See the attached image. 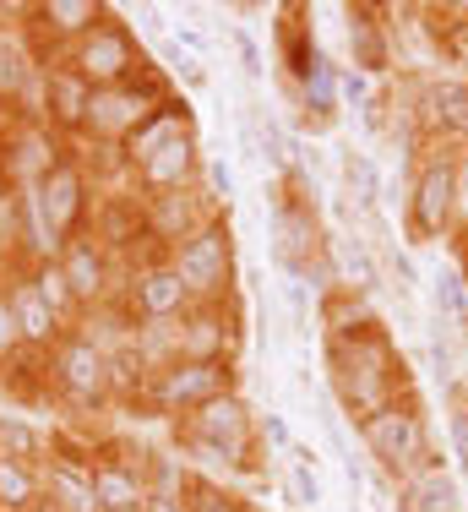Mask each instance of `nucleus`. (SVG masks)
Instances as JSON below:
<instances>
[{
	"mask_svg": "<svg viewBox=\"0 0 468 512\" xmlns=\"http://www.w3.org/2000/svg\"><path fill=\"white\" fill-rule=\"evenodd\" d=\"M338 267H343V278H349L354 289H376L381 284V267H376V256L365 251V240H343L338 246Z\"/></svg>",
	"mask_w": 468,
	"mask_h": 512,
	"instance_id": "nucleus-29",
	"label": "nucleus"
},
{
	"mask_svg": "<svg viewBox=\"0 0 468 512\" xmlns=\"http://www.w3.org/2000/svg\"><path fill=\"white\" fill-rule=\"evenodd\" d=\"M202 197L213 207L234 197V169L224 164V158H207V164H202Z\"/></svg>",
	"mask_w": 468,
	"mask_h": 512,
	"instance_id": "nucleus-35",
	"label": "nucleus"
},
{
	"mask_svg": "<svg viewBox=\"0 0 468 512\" xmlns=\"http://www.w3.org/2000/svg\"><path fill=\"white\" fill-rule=\"evenodd\" d=\"M158 104H164L158 77L126 82V88H98L88 99V115H82V137H93L98 148H126L147 120H153Z\"/></svg>",
	"mask_w": 468,
	"mask_h": 512,
	"instance_id": "nucleus-7",
	"label": "nucleus"
},
{
	"mask_svg": "<svg viewBox=\"0 0 468 512\" xmlns=\"http://www.w3.org/2000/svg\"><path fill=\"white\" fill-rule=\"evenodd\" d=\"M256 442H262V431H256V414L240 393H224L180 420L186 453H202L207 463H224V469L240 474H256Z\"/></svg>",
	"mask_w": 468,
	"mask_h": 512,
	"instance_id": "nucleus-2",
	"label": "nucleus"
},
{
	"mask_svg": "<svg viewBox=\"0 0 468 512\" xmlns=\"http://www.w3.org/2000/svg\"><path fill=\"white\" fill-rule=\"evenodd\" d=\"M0 251H22V191L0 180Z\"/></svg>",
	"mask_w": 468,
	"mask_h": 512,
	"instance_id": "nucleus-31",
	"label": "nucleus"
},
{
	"mask_svg": "<svg viewBox=\"0 0 468 512\" xmlns=\"http://www.w3.org/2000/svg\"><path fill=\"white\" fill-rule=\"evenodd\" d=\"M186 512H245V507H240V496H234V491H224V485H213V480H196V474H191Z\"/></svg>",
	"mask_w": 468,
	"mask_h": 512,
	"instance_id": "nucleus-30",
	"label": "nucleus"
},
{
	"mask_svg": "<svg viewBox=\"0 0 468 512\" xmlns=\"http://www.w3.org/2000/svg\"><path fill=\"white\" fill-rule=\"evenodd\" d=\"M142 213H147V235L175 251L213 218V202L202 197V186H186V191H164V197H142Z\"/></svg>",
	"mask_w": 468,
	"mask_h": 512,
	"instance_id": "nucleus-16",
	"label": "nucleus"
},
{
	"mask_svg": "<svg viewBox=\"0 0 468 512\" xmlns=\"http://www.w3.org/2000/svg\"><path fill=\"white\" fill-rule=\"evenodd\" d=\"M175 344H180V360H229V349H234L229 311L218 300L213 306H191L175 327Z\"/></svg>",
	"mask_w": 468,
	"mask_h": 512,
	"instance_id": "nucleus-18",
	"label": "nucleus"
},
{
	"mask_svg": "<svg viewBox=\"0 0 468 512\" xmlns=\"http://www.w3.org/2000/svg\"><path fill=\"white\" fill-rule=\"evenodd\" d=\"M0 17H6V6H0Z\"/></svg>",
	"mask_w": 468,
	"mask_h": 512,
	"instance_id": "nucleus-45",
	"label": "nucleus"
},
{
	"mask_svg": "<svg viewBox=\"0 0 468 512\" xmlns=\"http://www.w3.org/2000/svg\"><path fill=\"white\" fill-rule=\"evenodd\" d=\"M142 512H186V496H153V491H147Z\"/></svg>",
	"mask_w": 468,
	"mask_h": 512,
	"instance_id": "nucleus-41",
	"label": "nucleus"
},
{
	"mask_svg": "<svg viewBox=\"0 0 468 512\" xmlns=\"http://www.w3.org/2000/svg\"><path fill=\"white\" fill-rule=\"evenodd\" d=\"M0 458H17L28 469H44V436L22 414H0Z\"/></svg>",
	"mask_w": 468,
	"mask_h": 512,
	"instance_id": "nucleus-26",
	"label": "nucleus"
},
{
	"mask_svg": "<svg viewBox=\"0 0 468 512\" xmlns=\"http://www.w3.org/2000/svg\"><path fill=\"white\" fill-rule=\"evenodd\" d=\"M164 60H169V71H175V77H186V82H202V66H196V55H186L180 44H169V50H164Z\"/></svg>",
	"mask_w": 468,
	"mask_h": 512,
	"instance_id": "nucleus-39",
	"label": "nucleus"
},
{
	"mask_svg": "<svg viewBox=\"0 0 468 512\" xmlns=\"http://www.w3.org/2000/svg\"><path fill=\"white\" fill-rule=\"evenodd\" d=\"M360 442L371 447V458L381 463L387 474H420L430 463V431H425V414L414 404L409 393L392 398V404H381L376 414H365L360 420Z\"/></svg>",
	"mask_w": 468,
	"mask_h": 512,
	"instance_id": "nucleus-4",
	"label": "nucleus"
},
{
	"mask_svg": "<svg viewBox=\"0 0 468 512\" xmlns=\"http://www.w3.org/2000/svg\"><path fill=\"white\" fill-rule=\"evenodd\" d=\"M452 442H458V458H463V469H468V409L452 414Z\"/></svg>",
	"mask_w": 468,
	"mask_h": 512,
	"instance_id": "nucleus-40",
	"label": "nucleus"
},
{
	"mask_svg": "<svg viewBox=\"0 0 468 512\" xmlns=\"http://www.w3.org/2000/svg\"><path fill=\"white\" fill-rule=\"evenodd\" d=\"M458 17H468V0H463V6H458Z\"/></svg>",
	"mask_w": 468,
	"mask_h": 512,
	"instance_id": "nucleus-44",
	"label": "nucleus"
},
{
	"mask_svg": "<svg viewBox=\"0 0 468 512\" xmlns=\"http://www.w3.org/2000/svg\"><path fill=\"white\" fill-rule=\"evenodd\" d=\"M22 17H28L22 33L49 39V50L66 55L71 44H82L109 17V6H98V0H33V6H22Z\"/></svg>",
	"mask_w": 468,
	"mask_h": 512,
	"instance_id": "nucleus-13",
	"label": "nucleus"
},
{
	"mask_svg": "<svg viewBox=\"0 0 468 512\" xmlns=\"http://www.w3.org/2000/svg\"><path fill=\"white\" fill-rule=\"evenodd\" d=\"M327 365H332V387L354 414H376L381 404L403 398V365L392 355L387 333L376 322H349V327H332V344H327Z\"/></svg>",
	"mask_w": 468,
	"mask_h": 512,
	"instance_id": "nucleus-1",
	"label": "nucleus"
},
{
	"mask_svg": "<svg viewBox=\"0 0 468 512\" xmlns=\"http://www.w3.org/2000/svg\"><path fill=\"white\" fill-rule=\"evenodd\" d=\"M169 267L186 278V289L196 295V306H213L218 295L229 289V273H234V240H229V224L224 218H207L202 229L186 240V246L169 251Z\"/></svg>",
	"mask_w": 468,
	"mask_h": 512,
	"instance_id": "nucleus-8",
	"label": "nucleus"
},
{
	"mask_svg": "<svg viewBox=\"0 0 468 512\" xmlns=\"http://www.w3.org/2000/svg\"><path fill=\"white\" fill-rule=\"evenodd\" d=\"M458 224V158L436 153L420 164L414 175V191H409V235L414 240H441L452 235Z\"/></svg>",
	"mask_w": 468,
	"mask_h": 512,
	"instance_id": "nucleus-9",
	"label": "nucleus"
},
{
	"mask_svg": "<svg viewBox=\"0 0 468 512\" xmlns=\"http://www.w3.org/2000/svg\"><path fill=\"white\" fill-rule=\"evenodd\" d=\"M234 393V365L229 360H175L164 371L147 376V393L142 404L153 414H169V420H186L202 404Z\"/></svg>",
	"mask_w": 468,
	"mask_h": 512,
	"instance_id": "nucleus-6",
	"label": "nucleus"
},
{
	"mask_svg": "<svg viewBox=\"0 0 468 512\" xmlns=\"http://www.w3.org/2000/svg\"><path fill=\"white\" fill-rule=\"evenodd\" d=\"M88 99L93 88L77 77L71 66H44V115L49 126H66V131H82V115H88Z\"/></svg>",
	"mask_w": 468,
	"mask_h": 512,
	"instance_id": "nucleus-20",
	"label": "nucleus"
},
{
	"mask_svg": "<svg viewBox=\"0 0 468 512\" xmlns=\"http://www.w3.org/2000/svg\"><path fill=\"white\" fill-rule=\"evenodd\" d=\"M256 431H262V442L273 447V453H294V442H289V425H283V414H267V420H256Z\"/></svg>",
	"mask_w": 468,
	"mask_h": 512,
	"instance_id": "nucleus-37",
	"label": "nucleus"
},
{
	"mask_svg": "<svg viewBox=\"0 0 468 512\" xmlns=\"http://www.w3.org/2000/svg\"><path fill=\"white\" fill-rule=\"evenodd\" d=\"M120 306L131 311V322H180V316L196 306V295L186 289V278H180L169 262H147V267L131 273Z\"/></svg>",
	"mask_w": 468,
	"mask_h": 512,
	"instance_id": "nucleus-11",
	"label": "nucleus"
},
{
	"mask_svg": "<svg viewBox=\"0 0 468 512\" xmlns=\"http://www.w3.org/2000/svg\"><path fill=\"white\" fill-rule=\"evenodd\" d=\"M234 50H240V66H245V77H262V50H256V39L251 33H234Z\"/></svg>",
	"mask_w": 468,
	"mask_h": 512,
	"instance_id": "nucleus-38",
	"label": "nucleus"
},
{
	"mask_svg": "<svg viewBox=\"0 0 468 512\" xmlns=\"http://www.w3.org/2000/svg\"><path fill=\"white\" fill-rule=\"evenodd\" d=\"M436 311H447V316H468V295H463V278H452V273H441L436 278Z\"/></svg>",
	"mask_w": 468,
	"mask_h": 512,
	"instance_id": "nucleus-36",
	"label": "nucleus"
},
{
	"mask_svg": "<svg viewBox=\"0 0 468 512\" xmlns=\"http://www.w3.org/2000/svg\"><path fill=\"white\" fill-rule=\"evenodd\" d=\"M142 480H147L153 496H186L191 474H186V463H180L175 453H142Z\"/></svg>",
	"mask_w": 468,
	"mask_h": 512,
	"instance_id": "nucleus-28",
	"label": "nucleus"
},
{
	"mask_svg": "<svg viewBox=\"0 0 468 512\" xmlns=\"http://www.w3.org/2000/svg\"><path fill=\"white\" fill-rule=\"evenodd\" d=\"M349 50L360 71H387V39H381V22H371V11L349 6Z\"/></svg>",
	"mask_w": 468,
	"mask_h": 512,
	"instance_id": "nucleus-25",
	"label": "nucleus"
},
{
	"mask_svg": "<svg viewBox=\"0 0 468 512\" xmlns=\"http://www.w3.org/2000/svg\"><path fill=\"white\" fill-rule=\"evenodd\" d=\"M60 164H66V153H60L55 126H44V120H22V126L6 131V164H0V180H6V186L33 191V186H44Z\"/></svg>",
	"mask_w": 468,
	"mask_h": 512,
	"instance_id": "nucleus-10",
	"label": "nucleus"
},
{
	"mask_svg": "<svg viewBox=\"0 0 468 512\" xmlns=\"http://www.w3.org/2000/svg\"><path fill=\"white\" fill-rule=\"evenodd\" d=\"M338 88H343V99H365V82L354 77V71H349V77H338Z\"/></svg>",
	"mask_w": 468,
	"mask_h": 512,
	"instance_id": "nucleus-43",
	"label": "nucleus"
},
{
	"mask_svg": "<svg viewBox=\"0 0 468 512\" xmlns=\"http://www.w3.org/2000/svg\"><path fill=\"white\" fill-rule=\"evenodd\" d=\"M28 273H33V284H39V295L49 300V311H55L66 327H77V322H82V306H77V295H71L60 262H39V267H28Z\"/></svg>",
	"mask_w": 468,
	"mask_h": 512,
	"instance_id": "nucleus-27",
	"label": "nucleus"
},
{
	"mask_svg": "<svg viewBox=\"0 0 468 512\" xmlns=\"http://www.w3.org/2000/svg\"><path fill=\"white\" fill-rule=\"evenodd\" d=\"M202 148H196V137H191V126L186 131H175V137H164L153 153L142 158L131 175H137V186H142V197H164V191H186L202 180Z\"/></svg>",
	"mask_w": 468,
	"mask_h": 512,
	"instance_id": "nucleus-12",
	"label": "nucleus"
},
{
	"mask_svg": "<svg viewBox=\"0 0 468 512\" xmlns=\"http://www.w3.org/2000/svg\"><path fill=\"white\" fill-rule=\"evenodd\" d=\"M311 453L305 447H294V463H289V496H294V507H316L322 502V480L311 474V463H305Z\"/></svg>",
	"mask_w": 468,
	"mask_h": 512,
	"instance_id": "nucleus-32",
	"label": "nucleus"
},
{
	"mask_svg": "<svg viewBox=\"0 0 468 512\" xmlns=\"http://www.w3.org/2000/svg\"><path fill=\"white\" fill-rule=\"evenodd\" d=\"M6 300H11V316H17V327H22V344L28 349H55L60 338L71 333L66 322H60L55 311H49V300L39 295V284H33V273L28 267H17V273L6 278Z\"/></svg>",
	"mask_w": 468,
	"mask_h": 512,
	"instance_id": "nucleus-17",
	"label": "nucleus"
},
{
	"mask_svg": "<svg viewBox=\"0 0 468 512\" xmlns=\"http://www.w3.org/2000/svg\"><path fill=\"white\" fill-rule=\"evenodd\" d=\"M60 66H71L93 93L98 88H126V82L142 77V50H137V39H131V22H120V11H109L88 39L60 55Z\"/></svg>",
	"mask_w": 468,
	"mask_h": 512,
	"instance_id": "nucleus-5",
	"label": "nucleus"
},
{
	"mask_svg": "<svg viewBox=\"0 0 468 512\" xmlns=\"http://www.w3.org/2000/svg\"><path fill=\"white\" fill-rule=\"evenodd\" d=\"M44 382L55 387L60 404H71L77 414H93V409H109L115 404V365L98 344H88L82 333H66L55 349L44 355Z\"/></svg>",
	"mask_w": 468,
	"mask_h": 512,
	"instance_id": "nucleus-3",
	"label": "nucleus"
},
{
	"mask_svg": "<svg viewBox=\"0 0 468 512\" xmlns=\"http://www.w3.org/2000/svg\"><path fill=\"white\" fill-rule=\"evenodd\" d=\"M55 262H60V273H66V284H71V295H77L82 311L115 300V256L98 246L88 229H82L77 240H66V251H60Z\"/></svg>",
	"mask_w": 468,
	"mask_h": 512,
	"instance_id": "nucleus-14",
	"label": "nucleus"
},
{
	"mask_svg": "<svg viewBox=\"0 0 468 512\" xmlns=\"http://www.w3.org/2000/svg\"><path fill=\"white\" fill-rule=\"evenodd\" d=\"M409 512H463V496H458V480H452L441 463H425L420 474H409V491H403Z\"/></svg>",
	"mask_w": 468,
	"mask_h": 512,
	"instance_id": "nucleus-22",
	"label": "nucleus"
},
{
	"mask_svg": "<svg viewBox=\"0 0 468 512\" xmlns=\"http://www.w3.org/2000/svg\"><path fill=\"white\" fill-rule=\"evenodd\" d=\"M33 197H39V207H44V218H49V229H55L60 246L88 229V169L82 164L66 158L44 186H33Z\"/></svg>",
	"mask_w": 468,
	"mask_h": 512,
	"instance_id": "nucleus-15",
	"label": "nucleus"
},
{
	"mask_svg": "<svg viewBox=\"0 0 468 512\" xmlns=\"http://www.w3.org/2000/svg\"><path fill=\"white\" fill-rule=\"evenodd\" d=\"M88 485L98 512H142L147 502V480H142V458H88Z\"/></svg>",
	"mask_w": 468,
	"mask_h": 512,
	"instance_id": "nucleus-19",
	"label": "nucleus"
},
{
	"mask_svg": "<svg viewBox=\"0 0 468 512\" xmlns=\"http://www.w3.org/2000/svg\"><path fill=\"white\" fill-rule=\"evenodd\" d=\"M22 327H17V316H11V300H6V284H0V371H6L11 360L22 355Z\"/></svg>",
	"mask_w": 468,
	"mask_h": 512,
	"instance_id": "nucleus-34",
	"label": "nucleus"
},
{
	"mask_svg": "<svg viewBox=\"0 0 468 512\" xmlns=\"http://www.w3.org/2000/svg\"><path fill=\"white\" fill-rule=\"evenodd\" d=\"M425 120L441 137H463L468 131V82H430L425 88Z\"/></svg>",
	"mask_w": 468,
	"mask_h": 512,
	"instance_id": "nucleus-23",
	"label": "nucleus"
},
{
	"mask_svg": "<svg viewBox=\"0 0 468 512\" xmlns=\"http://www.w3.org/2000/svg\"><path fill=\"white\" fill-rule=\"evenodd\" d=\"M39 71H44V60L39 50H28L22 28H0V99H28Z\"/></svg>",
	"mask_w": 468,
	"mask_h": 512,
	"instance_id": "nucleus-21",
	"label": "nucleus"
},
{
	"mask_svg": "<svg viewBox=\"0 0 468 512\" xmlns=\"http://www.w3.org/2000/svg\"><path fill=\"white\" fill-rule=\"evenodd\" d=\"M343 180L360 191V207H365V213H376V169L365 164L360 153H343Z\"/></svg>",
	"mask_w": 468,
	"mask_h": 512,
	"instance_id": "nucleus-33",
	"label": "nucleus"
},
{
	"mask_svg": "<svg viewBox=\"0 0 468 512\" xmlns=\"http://www.w3.org/2000/svg\"><path fill=\"white\" fill-rule=\"evenodd\" d=\"M186 126H191V120H186V104L164 99V104L153 109V120H147V126L137 131V137L126 142V169H137L142 158L158 148V142H164V137H175V131H186Z\"/></svg>",
	"mask_w": 468,
	"mask_h": 512,
	"instance_id": "nucleus-24",
	"label": "nucleus"
},
{
	"mask_svg": "<svg viewBox=\"0 0 468 512\" xmlns=\"http://www.w3.org/2000/svg\"><path fill=\"white\" fill-rule=\"evenodd\" d=\"M458 224H468V158H458Z\"/></svg>",
	"mask_w": 468,
	"mask_h": 512,
	"instance_id": "nucleus-42",
	"label": "nucleus"
}]
</instances>
